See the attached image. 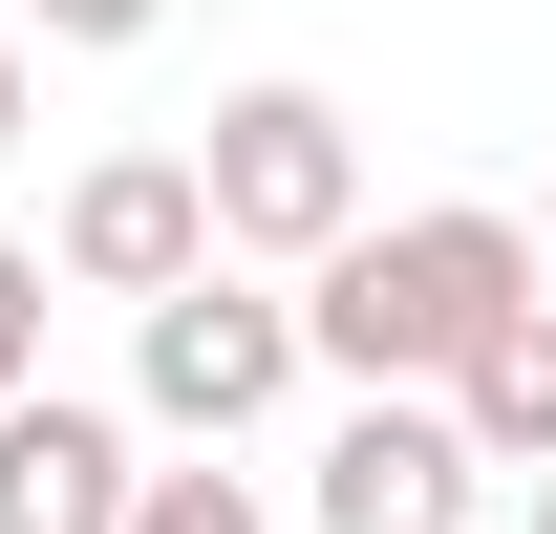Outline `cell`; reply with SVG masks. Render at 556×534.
Listing matches in <instances>:
<instances>
[{"instance_id":"obj_1","label":"cell","mask_w":556,"mask_h":534,"mask_svg":"<svg viewBox=\"0 0 556 534\" xmlns=\"http://www.w3.org/2000/svg\"><path fill=\"white\" fill-rule=\"evenodd\" d=\"M535 214L492 193H428V214H364L343 257H300V342H321V385H450L514 300H535Z\"/></svg>"},{"instance_id":"obj_2","label":"cell","mask_w":556,"mask_h":534,"mask_svg":"<svg viewBox=\"0 0 556 534\" xmlns=\"http://www.w3.org/2000/svg\"><path fill=\"white\" fill-rule=\"evenodd\" d=\"M300 300H278L257 257H193L172 300H129V428H172V449H236V428H278L300 406Z\"/></svg>"},{"instance_id":"obj_3","label":"cell","mask_w":556,"mask_h":534,"mask_svg":"<svg viewBox=\"0 0 556 534\" xmlns=\"http://www.w3.org/2000/svg\"><path fill=\"white\" fill-rule=\"evenodd\" d=\"M193 171H214V257H257V278H300V257L364 236V129H343V86H214Z\"/></svg>"},{"instance_id":"obj_4","label":"cell","mask_w":556,"mask_h":534,"mask_svg":"<svg viewBox=\"0 0 556 534\" xmlns=\"http://www.w3.org/2000/svg\"><path fill=\"white\" fill-rule=\"evenodd\" d=\"M300 513H321V534H471V513H492V449L450 428V385H343Z\"/></svg>"},{"instance_id":"obj_5","label":"cell","mask_w":556,"mask_h":534,"mask_svg":"<svg viewBox=\"0 0 556 534\" xmlns=\"http://www.w3.org/2000/svg\"><path fill=\"white\" fill-rule=\"evenodd\" d=\"M193 257H214V171L193 150H86L65 214H43V278L65 300H172Z\"/></svg>"},{"instance_id":"obj_6","label":"cell","mask_w":556,"mask_h":534,"mask_svg":"<svg viewBox=\"0 0 556 534\" xmlns=\"http://www.w3.org/2000/svg\"><path fill=\"white\" fill-rule=\"evenodd\" d=\"M150 492V428L129 406H86V385H22L0 406V534H129Z\"/></svg>"},{"instance_id":"obj_7","label":"cell","mask_w":556,"mask_h":534,"mask_svg":"<svg viewBox=\"0 0 556 534\" xmlns=\"http://www.w3.org/2000/svg\"><path fill=\"white\" fill-rule=\"evenodd\" d=\"M450 428H471L492 470H556V278L471 342V364H450Z\"/></svg>"},{"instance_id":"obj_8","label":"cell","mask_w":556,"mask_h":534,"mask_svg":"<svg viewBox=\"0 0 556 534\" xmlns=\"http://www.w3.org/2000/svg\"><path fill=\"white\" fill-rule=\"evenodd\" d=\"M129 534H278V513H257V470H150Z\"/></svg>"},{"instance_id":"obj_9","label":"cell","mask_w":556,"mask_h":534,"mask_svg":"<svg viewBox=\"0 0 556 534\" xmlns=\"http://www.w3.org/2000/svg\"><path fill=\"white\" fill-rule=\"evenodd\" d=\"M43 385V236H0V406Z\"/></svg>"},{"instance_id":"obj_10","label":"cell","mask_w":556,"mask_h":534,"mask_svg":"<svg viewBox=\"0 0 556 534\" xmlns=\"http://www.w3.org/2000/svg\"><path fill=\"white\" fill-rule=\"evenodd\" d=\"M22 22H43V43H150L172 0H22Z\"/></svg>"},{"instance_id":"obj_11","label":"cell","mask_w":556,"mask_h":534,"mask_svg":"<svg viewBox=\"0 0 556 534\" xmlns=\"http://www.w3.org/2000/svg\"><path fill=\"white\" fill-rule=\"evenodd\" d=\"M22 107H43V86H22V22H0V150H22Z\"/></svg>"},{"instance_id":"obj_12","label":"cell","mask_w":556,"mask_h":534,"mask_svg":"<svg viewBox=\"0 0 556 534\" xmlns=\"http://www.w3.org/2000/svg\"><path fill=\"white\" fill-rule=\"evenodd\" d=\"M535 534H556V470H535Z\"/></svg>"},{"instance_id":"obj_13","label":"cell","mask_w":556,"mask_h":534,"mask_svg":"<svg viewBox=\"0 0 556 534\" xmlns=\"http://www.w3.org/2000/svg\"><path fill=\"white\" fill-rule=\"evenodd\" d=\"M535 257H556V214H535Z\"/></svg>"}]
</instances>
